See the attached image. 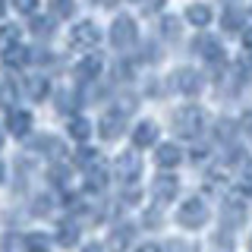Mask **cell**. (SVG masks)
Returning a JSON list of instances; mask_svg holds the SVG:
<instances>
[{"label":"cell","mask_w":252,"mask_h":252,"mask_svg":"<svg viewBox=\"0 0 252 252\" xmlns=\"http://www.w3.org/2000/svg\"><path fill=\"white\" fill-rule=\"evenodd\" d=\"M158 158H161V164H170V161H177V158H180V148L167 145V148H161V152H158Z\"/></svg>","instance_id":"obj_7"},{"label":"cell","mask_w":252,"mask_h":252,"mask_svg":"<svg viewBox=\"0 0 252 252\" xmlns=\"http://www.w3.org/2000/svg\"><path fill=\"white\" fill-rule=\"evenodd\" d=\"M224 26L227 29H236V26H240V16H236V13H227L224 16Z\"/></svg>","instance_id":"obj_12"},{"label":"cell","mask_w":252,"mask_h":252,"mask_svg":"<svg viewBox=\"0 0 252 252\" xmlns=\"http://www.w3.org/2000/svg\"><path fill=\"white\" fill-rule=\"evenodd\" d=\"M16 6H19L22 13H29V10H35V0H16Z\"/></svg>","instance_id":"obj_14"},{"label":"cell","mask_w":252,"mask_h":252,"mask_svg":"<svg viewBox=\"0 0 252 252\" xmlns=\"http://www.w3.org/2000/svg\"><path fill=\"white\" fill-rule=\"evenodd\" d=\"M183 220H186V224H199V220H202V205L199 202H189L186 208H183Z\"/></svg>","instance_id":"obj_4"},{"label":"cell","mask_w":252,"mask_h":252,"mask_svg":"<svg viewBox=\"0 0 252 252\" xmlns=\"http://www.w3.org/2000/svg\"><path fill=\"white\" fill-rule=\"evenodd\" d=\"M195 117H199V114H195V110H186V114H183V123L177 120V126H180V129H183V132H192V129H195V123H199V120H195Z\"/></svg>","instance_id":"obj_6"},{"label":"cell","mask_w":252,"mask_h":252,"mask_svg":"<svg viewBox=\"0 0 252 252\" xmlns=\"http://www.w3.org/2000/svg\"><path fill=\"white\" fill-rule=\"evenodd\" d=\"M132 35H136V26H132V22L129 19H117V26H114V35H110V38H114V44H126V41H132Z\"/></svg>","instance_id":"obj_1"},{"label":"cell","mask_w":252,"mask_h":252,"mask_svg":"<svg viewBox=\"0 0 252 252\" xmlns=\"http://www.w3.org/2000/svg\"><path fill=\"white\" fill-rule=\"evenodd\" d=\"M155 136H158V129H155L152 123H145V126H139V129H136V142H139V145H148Z\"/></svg>","instance_id":"obj_5"},{"label":"cell","mask_w":252,"mask_h":252,"mask_svg":"<svg viewBox=\"0 0 252 252\" xmlns=\"http://www.w3.org/2000/svg\"><path fill=\"white\" fill-rule=\"evenodd\" d=\"M246 126H249V132H252V114H249V120H246Z\"/></svg>","instance_id":"obj_17"},{"label":"cell","mask_w":252,"mask_h":252,"mask_svg":"<svg viewBox=\"0 0 252 252\" xmlns=\"http://www.w3.org/2000/svg\"><path fill=\"white\" fill-rule=\"evenodd\" d=\"M120 173L126 177V173H136V158H123L120 161Z\"/></svg>","instance_id":"obj_11"},{"label":"cell","mask_w":252,"mask_h":252,"mask_svg":"<svg viewBox=\"0 0 252 252\" xmlns=\"http://www.w3.org/2000/svg\"><path fill=\"white\" fill-rule=\"evenodd\" d=\"M208 19H211V10H208V6H202V3H192V6H189V22L205 26Z\"/></svg>","instance_id":"obj_3"},{"label":"cell","mask_w":252,"mask_h":252,"mask_svg":"<svg viewBox=\"0 0 252 252\" xmlns=\"http://www.w3.org/2000/svg\"><path fill=\"white\" fill-rule=\"evenodd\" d=\"M19 35V29H13V26H6V29H0V47L3 44H13V38Z\"/></svg>","instance_id":"obj_10"},{"label":"cell","mask_w":252,"mask_h":252,"mask_svg":"<svg viewBox=\"0 0 252 252\" xmlns=\"http://www.w3.org/2000/svg\"><path fill=\"white\" fill-rule=\"evenodd\" d=\"M57 13H60V16L69 13V0H57Z\"/></svg>","instance_id":"obj_15"},{"label":"cell","mask_w":252,"mask_h":252,"mask_svg":"<svg viewBox=\"0 0 252 252\" xmlns=\"http://www.w3.org/2000/svg\"><path fill=\"white\" fill-rule=\"evenodd\" d=\"M246 47L252 51V32H246Z\"/></svg>","instance_id":"obj_16"},{"label":"cell","mask_w":252,"mask_h":252,"mask_svg":"<svg viewBox=\"0 0 252 252\" xmlns=\"http://www.w3.org/2000/svg\"><path fill=\"white\" fill-rule=\"evenodd\" d=\"M120 129V114H110L107 123H101V132H107V136H114V132Z\"/></svg>","instance_id":"obj_8"},{"label":"cell","mask_w":252,"mask_h":252,"mask_svg":"<svg viewBox=\"0 0 252 252\" xmlns=\"http://www.w3.org/2000/svg\"><path fill=\"white\" fill-rule=\"evenodd\" d=\"M85 132H89V126H85L82 120H79V123H73V136H79V139H82Z\"/></svg>","instance_id":"obj_13"},{"label":"cell","mask_w":252,"mask_h":252,"mask_svg":"<svg viewBox=\"0 0 252 252\" xmlns=\"http://www.w3.org/2000/svg\"><path fill=\"white\" fill-rule=\"evenodd\" d=\"M26 126H29L26 114H13V120H10V129L13 132H26Z\"/></svg>","instance_id":"obj_9"},{"label":"cell","mask_w":252,"mask_h":252,"mask_svg":"<svg viewBox=\"0 0 252 252\" xmlns=\"http://www.w3.org/2000/svg\"><path fill=\"white\" fill-rule=\"evenodd\" d=\"M98 41V32H94L92 22H82V26L76 29V44H94Z\"/></svg>","instance_id":"obj_2"}]
</instances>
